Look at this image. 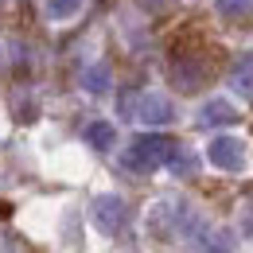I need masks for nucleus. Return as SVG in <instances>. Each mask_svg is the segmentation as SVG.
<instances>
[{
  "label": "nucleus",
  "mask_w": 253,
  "mask_h": 253,
  "mask_svg": "<svg viewBox=\"0 0 253 253\" xmlns=\"http://www.w3.org/2000/svg\"><path fill=\"white\" fill-rule=\"evenodd\" d=\"M175 148H179V144H175L171 136H160V132L136 136V140H132V148L125 152V168H128V171H156L160 164H168V160H171Z\"/></svg>",
  "instance_id": "obj_1"
},
{
  "label": "nucleus",
  "mask_w": 253,
  "mask_h": 253,
  "mask_svg": "<svg viewBox=\"0 0 253 253\" xmlns=\"http://www.w3.org/2000/svg\"><path fill=\"white\" fill-rule=\"evenodd\" d=\"M183 230H195V218H191V211L183 203H175V199L152 203V211H148V234H152V238L171 242V238L183 234Z\"/></svg>",
  "instance_id": "obj_2"
},
{
  "label": "nucleus",
  "mask_w": 253,
  "mask_h": 253,
  "mask_svg": "<svg viewBox=\"0 0 253 253\" xmlns=\"http://www.w3.org/2000/svg\"><path fill=\"white\" fill-rule=\"evenodd\" d=\"M90 218L101 234H121L128 222V207L121 195H97L94 203H90Z\"/></svg>",
  "instance_id": "obj_3"
},
{
  "label": "nucleus",
  "mask_w": 253,
  "mask_h": 253,
  "mask_svg": "<svg viewBox=\"0 0 253 253\" xmlns=\"http://www.w3.org/2000/svg\"><path fill=\"white\" fill-rule=\"evenodd\" d=\"M125 113H132L140 125H168L175 117L171 101L164 94H140V97H125Z\"/></svg>",
  "instance_id": "obj_4"
},
{
  "label": "nucleus",
  "mask_w": 253,
  "mask_h": 253,
  "mask_svg": "<svg viewBox=\"0 0 253 253\" xmlns=\"http://www.w3.org/2000/svg\"><path fill=\"white\" fill-rule=\"evenodd\" d=\"M207 156H211V164L222 168V171H238V168L246 164V144H242L238 136H214L211 148H207Z\"/></svg>",
  "instance_id": "obj_5"
},
{
  "label": "nucleus",
  "mask_w": 253,
  "mask_h": 253,
  "mask_svg": "<svg viewBox=\"0 0 253 253\" xmlns=\"http://www.w3.org/2000/svg\"><path fill=\"white\" fill-rule=\"evenodd\" d=\"M171 82H175L183 94L199 90V86L207 82V63L195 59V55H175V59H171Z\"/></svg>",
  "instance_id": "obj_6"
},
{
  "label": "nucleus",
  "mask_w": 253,
  "mask_h": 253,
  "mask_svg": "<svg viewBox=\"0 0 253 253\" xmlns=\"http://www.w3.org/2000/svg\"><path fill=\"white\" fill-rule=\"evenodd\" d=\"M238 121V109L226 101V97H211L203 109H199V125L203 128H226Z\"/></svg>",
  "instance_id": "obj_7"
},
{
  "label": "nucleus",
  "mask_w": 253,
  "mask_h": 253,
  "mask_svg": "<svg viewBox=\"0 0 253 253\" xmlns=\"http://www.w3.org/2000/svg\"><path fill=\"white\" fill-rule=\"evenodd\" d=\"M199 253H234V234L222 226H195Z\"/></svg>",
  "instance_id": "obj_8"
},
{
  "label": "nucleus",
  "mask_w": 253,
  "mask_h": 253,
  "mask_svg": "<svg viewBox=\"0 0 253 253\" xmlns=\"http://www.w3.org/2000/svg\"><path fill=\"white\" fill-rule=\"evenodd\" d=\"M230 86H234V94L253 101V55H242L238 63L230 66Z\"/></svg>",
  "instance_id": "obj_9"
},
{
  "label": "nucleus",
  "mask_w": 253,
  "mask_h": 253,
  "mask_svg": "<svg viewBox=\"0 0 253 253\" xmlns=\"http://www.w3.org/2000/svg\"><path fill=\"white\" fill-rule=\"evenodd\" d=\"M86 144L97 148V152H109V148L117 144V128L109 125V121H90V125H86Z\"/></svg>",
  "instance_id": "obj_10"
},
{
  "label": "nucleus",
  "mask_w": 253,
  "mask_h": 253,
  "mask_svg": "<svg viewBox=\"0 0 253 253\" xmlns=\"http://www.w3.org/2000/svg\"><path fill=\"white\" fill-rule=\"evenodd\" d=\"M82 86H86L90 94H105V90H109V66L105 63L86 66V70H82Z\"/></svg>",
  "instance_id": "obj_11"
},
{
  "label": "nucleus",
  "mask_w": 253,
  "mask_h": 253,
  "mask_svg": "<svg viewBox=\"0 0 253 253\" xmlns=\"http://www.w3.org/2000/svg\"><path fill=\"white\" fill-rule=\"evenodd\" d=\"M43 4H47V16L51 20H70L82 8V0H43Z\"/></svg>",
  "instance_id": "obj_12"
},
{
  "label": "nucleus",
  "mask_w": 253,
  "mask_h": 253,
  "mask_svg": "<svg viewBox=\"0 0 253 253\" xmlns=\"http://www.w3.org/2000/svg\"><path fill=\"white\" fill-rule=\"evenodd\" d=\"M218 12L226 20H246L253 12V0H218Z\"/></svg>",
  "instance_id": "obj_13"
},
{
  "label": "nucleus",
  "mask_w": 253,
  "mask_h": 253,
  "mask_svg": "<svg viewBox=\"0 0 253 253\" xmlns=\"http://www.w3.org/2000/svg\"><path fill=\"white\" fill-rule=\"evenodd\" d=\"M168 164H171V171H175V175H195V156H191V152H179V148H175Z\"/></svg>",
  "instance_id": "obj_14"
}]
</instances>
